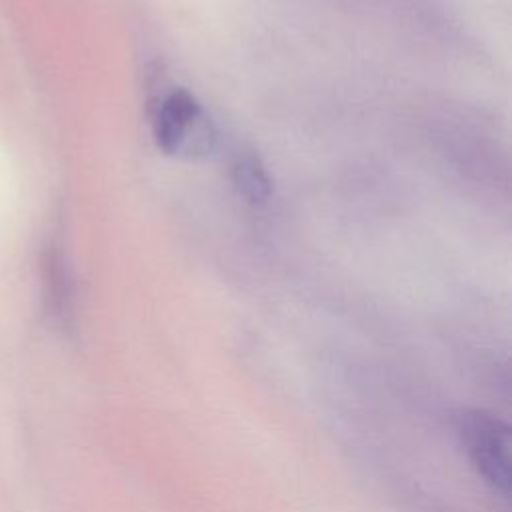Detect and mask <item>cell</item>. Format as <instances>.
<instances>
[{
	"mask_svg": "<svg viewBox=\"0 0 512 512\" xmlns=\"http://www.w3.org/2000/svg\"><path fill=\"white\" fill-rule=\"evenodd\" d=\"M44 292L50 316L60 328L74 322V288L68 262L58 244H50L44 252Z\"/></svg>",
	"mask_w": 512,
	"mask_h": 512,
	"instance_id": "3",
	"label": "cell"
},
{
	"mask_svg": "<svg viewBox=\"0 0 512 512\" xmlns=\"http://www.w3.org/2000/svg\"><path fill=\"white\" fill-rule=\"evenodd\" d=\"M458 432L466 452L494 492L504 498L510 492V428L498 416L484 410H470L460 416Z\"/></svg>",
	"mask_w": 512,
	"mask_h": 512,
	"instance_id": "1",
	"label": "cell"
},
{
	"mask_svg": "<svg viewBox=\"0 0 512 512\" xmlns=\"http://www.w3.org/2000/svg\"><path fill=\"white\" fill-rule=\"evenodd\" d=\"M152 132L158 148L168 154L182 150L208 152L214 138L200 104L184 88L170 90L154 106Z\"/></svg>",
	"mask_w": 512,
	"mask_h": 512,
	"instance_id": "2",
	"label": "cell"
},
{
	"mask_svg": "<svg viewBox=\"0 0 512 512\" xmlns=\"http://www.w3.org/2000/svg\"><path fill=\"white\" fill-rule=\"evenodd\" d=\"M232 180L238 192L250 202H264L270 194V180L254 156H238L234 160Z\"/></svg>",
	"mask_w": 512,
	"mask_h": 512,
	"instance_id": "4",
	"label": "cell"
}]
</instances>
